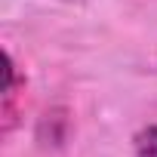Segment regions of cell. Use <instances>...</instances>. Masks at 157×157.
I'll use <instances>...</instances> for the list:
<instances>
[{"mask_svg": "<svg viewBox=\"0 0 157 157\" xmlns=\"http://www.w3.org/2000/svg\"><path fill=\"white\" fill-rule=\"evenodd\" d=\"M132 151L136 157H157V123L142 126L132 139Z\"/></svg>", "mask_w": 157, "mask_h": 157, "instance_id": "obj_1", "label": "cell"}]
</instances>
